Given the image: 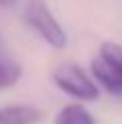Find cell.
Wrapping results in <instances>:
<instances>
[{"label":"cell","instance_id":"obj_4","mask_svg":"<svg viewBox=\"0 0 122 124\" xmlns=\"http://www.w3.org/2000/svg\"><path fill=\"white\" fill-rule=\"evenodd\" d=\"M43 112L30 104H14L0 108V124H37Z\"/></svg>","mask_w":122,"mask_h":124},{"label":"cell","instance_id":"obj_5","mask_svg":"<svg viewBox=\"0 0 122 124\" xmlns=\"http://www.w3.org/2000/svg\"><path fill=\"white\" fill-rule=\"evenodd\" d=\"M55 124H96V122H94V116L81 104H69L59 110Z\"/></svg>","mask_w":122,"mask_h":124},{"label":"cell","instance_id":"obj_6","mask_svg":"<svg viewBox=\"0 0 122 124\" xmlns=\"http://www.w3.org/2000/svg\"><path fill=\"white\" fill-rule=\"evenodd\" d=\"M18 77H20V67L14 65L12 61L0 57V90L12 85Z\"/></svg>","mask_w":122,"mask_h":124},{"label":"cell","instance_id":"obj_3","mask_svg":"<svg viewBox=\"0 0 122 124\" xmlns=\"http://www.w3.org/2000/svg\"><path fill=\"white\" fill-rule=\"evenodd\" d=\"M53 81L65 94L81 102L98 100V85L85 75V71L75 63H63L53 71Z\"/></svg>","mask_w":122,"mask_h":124},{"label":"cell","instance_id":"obj_7","mask_svg":"<svg viewBox=\"0 0 122 124\" xmlns=\"http://www.w3.org/2000/svg\"><path fill=\"white\" fill-rule=\"evenodd\" d=\"M14 2H16V0H0V6L2 8H10Z\"/></svg>","mask_w":122,"mask_h":124},{"label":"cell","instance_id":"obj_1","mask_svg":"<svg viewBox=\"0 0 122 124\" xmlns=\"http://www.w3.org/2000/svg\"><path fill=\"white\" fill-rule=\"evenodd\" d=\"M92 75L110 94L122 96V47L118 43H104L100 53L92 59Z\"/></svg>","mask_w":122,"mask_h":124},{"label":"cell","instance_id":"obj_2","mask_svg":"<svg viewBox=\"0 0 122 124\" xmlns=\"http://www.w3.org/2000/svg\"><path fill=\"white\" fill-rule=\"evenodd\" d=\"M24 20L51 47H55V49L65 47V43H67L65 31L61 29L57 18L51 14L45 0H27V4H24Z\"/></svg>","mask_w":122,"mask_h":124}]
</instances>
